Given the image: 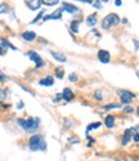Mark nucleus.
I'll list each match as a JSON object with an SVG mask.
<instances>
[{"instance_id":"1","label":"nucleus","mask_w":139,"mask_h":161,"mask_svg":"<svg viewBox=\"0 0 139 161\" xmlns=\"http://www.w3.org/2000/svg\"><path fill=\"white\" fill-rule=\"evenodd\" d=\"M17 124H18L19 126H22L26 132H31L32 133V132H35V130H37L39 124H40V120L37 117H30V119H27V120L19 119V120H17Z\"/></svg>"},{"instance_id":"2","label":"nucleus","mask_w":139,"mask_h":161,"mask_svg":"<svg viewBox=\"0 0 139 161\" xmlns=\"http://www.w3.org/2000/svg\"><path fill=\"white\" fill-rule=\"evenodd\" d=\"M28 147L31 151H45L46 143L41 135H32L28 141Z\"/></svg>"},{"instance_id":"3","label":"nucleus","mask_w":139,"mask_h":161,"mask_svg":"<svg viewBox=\"0 0 139 161\" xmlns=\"http://www.w3.org/2000/svg\"><path fill=\"white\" fill-rule=\"evenodd\" d=\"M119 22H120V18H119V16H117V14L109 13L102 21V28L103 30H108L109 27H112V26H116Z\"/></svg>"},{"instance_id":"4","label":"nucleus","mask_w":139,"mask_h":161,"mask_svg":"<svg viewBox=\"0 0 139 161\" xmlns=\"http://www.w3.org/2000/svg\"><path fill=\"white\" fill-rule=\"evenodd\" d=\"M117 93H119L120 98H121V102L125 103V104L131 103V101L134 99V97H135V95L133 94L131 92H129V90H119Z\"/></svg>"},{"instance_id":"5","label":"nucleus","mask_w":139,"mask_h":161,"mask_svg":"<svg viewBox=\"0 0 139 161\" xmlns=\"http://www.w3.org/2000/svg\"><path fill=\"white\" fill-rule=\"evenodd\" d=\"M27 56H28V58H30L31 61H34V62H35V66H36V68H39V67H43V66H44V61H43V58H41L36 52L31 50V52H28V53H27Z\"/></svg>"},{"instance_id":"6","label":"nucleus","mask_w":139,"mask_h":161,"mask_svg":"<svg viewBox=\"0 0 139 161\" xmlns=\"http://www.w3.org/2000/svg\"><path fill=\"white\" fill-rule=\"evenodd\" d=\"M62 13H63V9H62V8H59V9H57L55 12H53L52 14H48V16H45L44 21H49V19H61V18H62Z\"/></svg>"},{"instance_id":"7","label":"nucleus","mask_w":139,"mask_h":161,"mask_svg":"<svg viewBox=\"0 0 139 161\" xmlns=\"http://www.w3.org/2000/svg\"><path fill=\"white\" fill-rule=\"evenodd\" d=\"M98 57H99V61L102 63H108L109 59H111V56L107 50H99L98 52Z\"/></svg>"},{"instance_id":"8","label":"nucleus","mask_w":139,"mask_h":161,"mask_svg":"<svg viewBox=\"0 0 139 161\" xmlns=\"http://www.w3.org/2000/svg\"><path fill=\"white\" fill-rule=\"evenodd\" d=\"M63 10H66V12H68V13H72V14H75V13H79L80 9L77 7H75V5H72V4H70V3H63V8H62Z\"/></svg>"},{"instance_id":"9","label":"nucleus","mask_w":139,"mask_h":161,"mask_svg":"<svg viewBox=\"0 0 139 161\" xmlns=\"http://www.w3.org/2000/svg\"><path fill=\"white\" fill-rule=\"evenodd\" d=\"M61 95H62V98H63L64 101H67V102H71V101L73 99V93H72V90L68 89V88H64L63 93H62Z\"/></svg>"},{"instance_id":"10","label":"nucleus","mask_w":139,"mask_h":161,"mask_svg":"<svg viewBox=\"0 0 139 161\" xmlns=\"http://www.w3.org/2000/svg\"><path fill=\"white\" fill-rule=\"evenodd\" d=\"M26 3H27V5L32 10L39 9L40 5H41V0H26Z\"/></svg>"},{"instance_id":"11","label":"nucleus","mask_w":139,"mask_h":161,"mask_svg":"<svg viewBox=\"0 0 139 161\" xmlns=\"http://www.w3.org/2000/svg\"><path fill=\"white\" fill-rule=\"evenodd\" d=\"M133 128L131 129H128V130H125V134H124V138H122V144L125 146V144H128V143L130 142V139H131V135H133Z\"/></svg>"},{"instance_id":"12","label":"nucleus","mask_w":139,"mask_h":161,"mask_svg":"<svg viewBox=\"0 0 139 161\" xmlns=\"http://www.w3.org/2000/svg\"><path fill=\"white\" fill-rule=\"evenodd\" d=\"M22 37L25 39L26 41H34L36 39V34L34 31H26L22 34Z\"/></svg>"},{"instance_id":"13","label":"nucleus","mask_w":139,"mask_h":161,"mask_svg":"<svg viewBox=\"0 0 139 161\" xmlns=\"http://www.w3.org/2000/svg\"><path fill=\"white\" fill-rule=\"evenodd\" d=\"M40 85L43 86H52L53 84H54V79H53V76H46L44 77L43 80H40Z\"/></svg>"},{"instance_id":"14","label":"nucleus","mask_w":139,"mask_h":161,"mask_svg":"<svg viewBox=\"0 0 139 161\" xmlns=\"http://www.w3.org/2000/svg\"><path fill=\"white\" fill-rule=\"evenodd\" d=\"M104 125L107 128H113V125H115V116H112V115H108L107 117L104 119Z\"/></svg>"},{"instance_id":"15","label":"nucleus","mask_w":139,"mask_h":161,"mask_svg":"<svg viewBox=\"0 0 139 161\" xmlns=\"http://www.w3.org/2000/svg\"><path fill=\"white\" fill-rule=\"evenodd\" d=\"M52 56L55 58V61H58V62H66V57H64L62 53H58V52H52Z\"/></svg>"},{"instance_id":"16","label":"nucleus","mask_w":139,"mask_h":161,"mask_svg":"<svg viewBox=\"0 0 139 161\" xmlns=\"http://www.w3.org/2000/svg\"><path fill=\"white\" fill-rule=\"evenodd\" d=\"M95 23H97V14H91L86 18V25L90 26V27H93Z\"/></svg>"},{"instance_id":"17","label":"nucleus","mask_w":139,"mask_h":161,"mask_svg":"<svg viewBox=\"0 0 139 161\" xmlns=\"http://www.w3.org/2000/svg\"><path fill=\"white\" fill-rule=\"evenodd\" d=\"M71 30H72V32L77 34L79 32V21H72V22H71Z\"/></svg>"},{"instance_id":"18","label":"nucleus","mask_w":139,"mask_h":161,"mask_svg":"<svg viewBox=\"0 0 139 161\" xmlns=\"http://www.w3.org/2000/svg\"><path fill=\"white\" fill-rule=\"evenodd\" d=\"M58 1H59V0H41V3H43V4H45V5H50V7H52V5H55V4H58Z\"/></svg>"},{"instance_id":"19","label":"nucleus","mask_w":139,"mask_h":161,"mask_svg":"<svg viewBox=\"0 0 139 161\" xmlns=\"http://www.w3.org/2000/svg\"><path fill=\"white\" fill-rule=\"evenodd\" d=\"M55 76H57L58 79H62V77L64 76V70H63V68H55Z\"/></svg>"},{"instance_id":"20","label":"nucleus","mask_w":139,"mask_h":161,"mask_svg":"<svg viewBox=\"0 0 139 161\" xmlns=\"http://www.w3.org/2000/svg\"><path fill=\"white\" fill-rule=\"evenodd\" d=\"M1 45L4 46V48H10V49H13V50H17V48L14 46V45H12L10 43H8L5 39H3V44H1Z\"/></svg>"},{"instance_id":"21","label":"nucleus","mask_w":139,"mask_h":161,"mask_svg":"<svg viewBox=\"0 0 139 161\" xmlns=\"http://www.w3.org/2000/svg\"><path fill=\"white\" fill-rule=\"evenodd\" d=\"M100 125H102V124H100V123H95V124H90V125H89V126H88V128H86V133H89V132H90V130H93V129H97V128H99V126H100Z\"/></svg>"},{"instance_id":"22","label":"nucleus","mask_w":139,"mask_h":161,"mask_svg":"<svg viewBox=\"0 0 139 161\" xmlns=\"http://www.w3.org/2000/svg\"><path fill=\"white\" fill-rule=\"evenodd\" d=\"M7 12H8V5L5 4V3L0 4V14H1V13H7Z\"/></svg>"},{"instance_id":"23","label":"nucleus","mask_w":139,"mask_h":161,"mask_svg":"<svg viewBox=\"0 0 139 161\" xmlns=\"http://www.w3.org/2000/svg\"><path fill=\"white\" fill-rule=\"evenodd\" d=\"M40 18H43V12H40V14H37V16H36V18L31 21V23H36V22H37V21H39Z\"/></svg>"},{"instance_id":"24","label":"nucleus","mask_w":139,"mask_h":161,"mask_svg":"<svg viewBox=\"0 0 139 161\" xmlns=\"http://www.w3.org/2000/svg\"><path fill=\"white\" fill-rule=\"evenodd\" d=\"M70 81H77V75H76V74H71L70 75Z\"/></svg>"},{"instance_id":"25","label":"nucleus","mask_w":139,"mask_h":161,"mask_svg":"<svg viewBox=\"0 0 139 161\" xmlns=\"http://www.w3.org/2000/svg\"><path fill=\"white\" fill-rule=\"evenodd\" d=\"M119 104H107V106H106V108L107 110H109V108H119Z\"/></svg>"},{"instance_id":"26","label":"nucleus","mask_w":139,"mask_h":161,"mask_svg":"<svg viewBox=\"0 0 139 161\" xmlns=\"http://www.w3.org/2000/svg\"><path fill=\"white\" fill-rule=\"evenodd\" d=\"M95 98L98 101H102V95H100V90H97L95 92Z\"/></svg>"},{"instance_id":"27","label":"nucleus","mask_w":139,"mask_h":161,"mask_svg":"<svg viewBox=\"0 0 139 161\" xmlns=\"http://www.w3.org/2000/svg\"><path fill=\"white\" fill-rule=\"evenodd\" d=\"M5 53V48L1 45V44H0V56H3Z\"/></svg>"},{"instance_id":"28","label":"nucleus","mask_w":139,"mask_h":161,"mask_svg":"<svg viewBox=\"0 0 139 161\" xmlns=\"http://www.w3.org/2000/svg\"><path fill=\"white\" fill-rule=\"evenodd\" d=\"M133 111H134V110H133L131 107H126V108H125V112H126V114H131Z\"/></svg>"},{"instance_id":"29","label":"nucleus","mask_w":139,"mask_h":161,"mask_svg":"<svg viewBox=\"0 0 139 161\" xmlns=\"http://www.w3.org/2000/svg\"><path fill=\"white\" fill-rule=\"evenodd\" d=\"M77 1H82V3H86V4H93L94 0H77Z\"/></svg>"},{"instance_id":"30","label":"nucleus","mask_w":139,"mask_h":161,"mask_svg":"<svg viewBox=\"0 0 139 161\" xmlns=\"http://www.w3.org/2000/svg\"><path fill=\"white\" fill-rule=\"evenodd\" d=\"M93 4H94V7H95V8H98V9L100 8V3H99V1H97V3H93Z\"/></svg>"},{"instance_id":"31","label":"nucleus","mask_w":139,"mask_h":161,"mask_svg":"<svg viewBox=\"0 0 139 161\" xmlns=\"http://www.w3.org/2000/svg\"><path fill=\"white\" fill-rule=\"evenodd\" d=\"M115 4H116L117 7H120V5L122 4V3H121V0H116V1H115Z\"/></svg>"},{"instance_id":"32","label":"nucleus","mask_w":139,"mask_h":161,"mask_svg":"<svg viewBox=\"0 0 139 161\" xmlns=\"http://www.w3.org/2000/svg\"><path fill=\"white\" fill-rule=\"evenodd\" d=\"M4 79H5L4 76H3V75H0V81H4Z\"/></svg>"},{"instance_id":"33","label":"nucleus","mask_w":139,"mask_h":161,"mask_svg":"<svg viewBox=\"0 0 139 161\" xmlns=\"http://www.w3.org/2000/svg\"><path fill=\"white\" fill-rule=\"evenodd\" d=\"M99 1H108V0H99Z\"/></svg>"}]
</instances>
